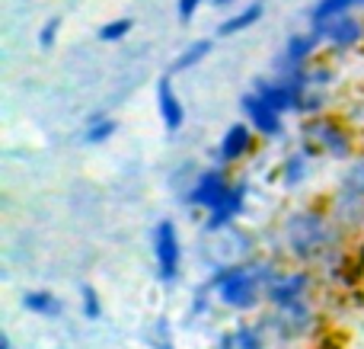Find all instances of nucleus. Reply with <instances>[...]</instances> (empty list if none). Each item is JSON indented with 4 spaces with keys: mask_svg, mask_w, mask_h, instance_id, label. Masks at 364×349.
I'll use <instances>...</instances> for the list:
<instances>
[{
    "mask_svg": "<svg viewBox=\"0 0 364 349\" xmlns=\"http://www.w3.org/2000/svg\"><path fill=\"white\" fill-rule=\"evenodd\" d=\"M58 32H61V16L45 19L42 29H38V48H51L58 42Z\"/></svg>",
    "mask_w": 364,
    "mask_h": 349,
    "instance_id": "nucleus-23",
    "label": "nucleus"
},
{
    "mask_svg": "<svg viewBox=\"0 0 364 349\" xmlns=\"http://www.w3.org/2000/svg\"><path fill=\"white\" fill-rule=\"evenodd\" d=\"M132 29H134V19L132 16H119V19L102 23L100 29H96V38H100V42H122Z\"/></svg>",
    "mask_w": 364,
    "mask_h": 349,
    "instance_id": "nucleus-20",
    "label": "nucleus"
},
{
    "mask_svg": "<svg viewBox=\"0 0 364 349\" xmlns=\"http://www.w3.org/2000/svg\"><path fill=\"white\" fill-rule=\"evenodd\" d=\"M240 109H243L246 122L256 128V135H262V138H282V135H284L282 113H278V109H272L269 103L256 93V90H250V93L240 100Z\"/></svg>",
    "mask_w": 364,
    "mask_h": 349,
    "instance_id": "nucleus-6",
    "label": "nucleus"
},
{
    "mask_svg": "<svg viewBox=\"0 0 364 349\" xmlns=\"http://www.w3.org/2000/svg\"><path fill=\"white\" fill-rule=\"evenodd\" d=\"M0 349H10V337L6 333H0Z\"/></svg>",
    "mask_w": 364,
    "mask_h": 349,
    "instance_id": "nucleus-29",
    "label": "nucleus"
},
{
    "mask_svg": "<svg viewBox=\"0 0 364 349\" xmlns=\"http://www.w3.org/2000/svg\"><path fill=\"white\" fill-rule=\"evenodd\" d=\"M23 305H26V311L38 314V318H61V301L51 292H29L23 298Z\"/></svg>",
    "mask_w": 364,
    "mask_h": 349,
    "instance_id": "nucleus-17",
    "label": "nucleus"
},
{
    "mask_svg": "<svg viewBox=\"0 0 364 349\" xmlns=\"http://www.w3.org/2000/svg\"><path fill=\"white\" fill-rule=\"evenodd\" d=\"M246 183L243 179H233L230 189H227V196L220 199L214 209H208V222L205 228L208 231H220V228H230L233 222H237L240 215H243V205H246Z\"/></svg>",
    "mask_w": 364,
    "mask_h": 349,
    "instance_id": "nucleus-9",
    "label": "nucleus"
},
{
    "mask_svg": "<svg viewBox=\"0 0 364 349\" xmlns=\"http://www.w3.org/2000/svg\"><path fill=\"white\" fill-rule=\"evenodd\" d=\"M265 6L259 4V0H252V4H246L243 10H233L230 16L224 19V23L218 26V36L220 38H230V36H240V32H246L250 26H256L259 19H262Z\"/></svg>",
    "mask_w": 364,
    "mask_h": 349,
    "instance_id": "nucleus-14",
    "label": "nucleus"
},
{
    "mask_svg": "<svg viewBox=\"0 0 364 349\" xmlns=\"http://www.w3.org/2000/svg\"><path fill=\"white\" fill-rule=\"evenodd\" d=\"M361 10H364V6H361Z\"/></svg>",
    "mask_w": 364,
    "mask_h": 349,
    "instance_id": "nucleus-31",
    "label": "nucleus"
},
{
    "mask_svg": "<svg viewBox=\"0 0 364 349\" xmlns=\"http://www.w3.org/2000/svg\"><path fill=\"white\" fill-rule=\"evenodd\" d=\"M301 135H304V141H310L314 147L333 154L336 160H346L348 154H352V138H348L346 125L329 119V115H314V119H307Z\"/></svg>",
    "mask_w": 364,
    "mask_h": 349,
    "instance_id": "nucleus-4",
    "label": "nucleus"
},
{
    "mask_svg": "<svg viewBox=\"0 0 364 349\" xmlns=\"http://www.w3.org/2000/svg\"><path fill=\"white\" fill-rule=\"evenodd\" d=\"M154 260H157V273L164 282L179 279L182 247H179V231L173 222H157V228H154Z\"/></svg>",
    "mask_w": 364,
    "mask_h": 349,
    "instance_id": "nucleus-5",
    "label": "nucleus"
},
{
    "mask_svg": "<svg viewBox=\"0 0 364 349\" xmlns=\"http://www.w3.org/2000/svg\"><path fill=\"white\" fill-rule=\"evenodd\" d=\"M307 77H310V87H329L333 83V71L329 68H310Z\"/></svg>",
    "mask_w": 364,
    "mask_h": 349,
    "instance_id": "nucleus-26",
    "label": "nucleus"
},
{
    "mask_svg": "<svg viewBox=\"0 0 364 349\" xmlns=\"http://www.w3.org/2000/svg\"><path fill=\"white\" fill-rule=\"evenodd\" d=\"M220 349H237V337H233V333H224V337H220Z\"/></svg>",
    "mask_w": 364,
    "mask_h": 349,
    "instance_id": "nucleus-27",
    "label": "nucleus"
},
{
    "mask_svg": "<svg viewBox=\"0 0 364 349\" xmlns=\"http://www.w3.org/2000/svg\"><path fill=\"white\" fill-rule=\"evenodd\" d=\"M211 48H214L211 38H195L192 45H186V48H182L179 55H176V61L170 64V74H182V71L198 68V64L205 61L208 55H211Z\"/></svg>",
    "mask_w": 364,
    "mask_h": 349,
    "instance_id": "nucleus-15",
    "label": "nucleus"
},
{
    "mask_svg": "<svg viewBox=\"0 0 364 349\" xmlns=\"http://www.w3.org/2000/svg\"><path fill=\"white\" fill-rule=\"evenodd\" d=\"M80 298H83V318L100 321V318H102V301H100V292H96L93 286H83Z\"/></svg>",
    "mask_w": 364,
    "mask_h": 349,
    "instance_id": "nucleus-22",
    "label": "nucleus"
},
{
    "mask_svg": "<svg viewBox=\"0 0 364 349\" xmlns=\"http://www.w3.org/2000/svg\"><path fill=\"white\" fill-rule=\"evenodd\" d=\"M115 132H119V122H115V119H109L106 113H96L93 119H90L87 135H83V138H87L90 145H102V141H109Z\"/></svg>",
    "mask_w": 364,
    "mask_h": 349,
    "instance_id": "nucleus-18",
    "label": "nucleus"
},
{
    "mask_svg": "<svg viewBox=\"0 0 364 349\" xmlns=\"http://www.w3.org/2000/svg\"><path fill=\"white\" fill-rule=\"evenodd\" d=\"M252 138H256V128H252L250 122H233L224 132L220 147H218L220 164H237V160H243L246 154L252 151Z\"/></svg>",
    "mask_w": 364,
    "mask_h": 349,
    "instance_id": "nucleus-12",
    "label": "nucleus"
},
{
    "mask_svg": "<svg viewBox=\"0 0 364 349\" xmlns=\"http://www.w3.org/2000/svg\"><path fill=\"white\" fill-rule=\"evenodd\" d=\"M237 0H211V6H218V10H227V6H233Z\"/></svg>",
    "mask_w": 364,
    "mask_h": 349,
    "instance_id": "nucleus-28",
    "label": "nucleus"
},
{
    "mask_svg": "<svg viewBox=\"0 0 364 349\" xmlns=\"http://www.w3.org/2000/svg\"><path fill=\"white\" fill-rule=\"evenodd\" d=\"M323 36V45L336 51H346V48H355V45L364 38V23L352 13H342V16L329 19V23H320L316 26Z\"/></svg>",
    "mask_w": 364,
    "mask_h": 349,
    "instance_id": "nucleus-7",
    "label": "nucleus"
},
{
    "mask_svg": "<svg viewBox=\"0 0 364 349\" xmlns=\"http://www.w3.org/2000/svg\"><path fill=\"white\" fill-rule=\"evenodd\" d=\"M326 100H329L326 87H307V93H304L297 115H307V119H314V115H320L323 109H326Z\"/></svg>",
    "mask_w": 364,
    "mask_h": 349,
    "instance_id": "nucleus-21",
    "label": "nucleus"
},
{
    "mask_svg": "<svg viewBox=\"0 0 364 349\" xmlns=\"http://www.w3.org/2000/svg\"><path fill=\"white\" fill-rule=\"evenodd\" d=\"M288 250L301 263H323L333 250H339V231L320 212H297L284 224Z\"/></svg>",
    "mask_w": 364,
    "mask_h": 349,
    "instance_id": "nucleus-2",
    "label": "nucleus"
},
{
    "mask_svg": "<svg viewBox=\"0 0 364 349\" xmlns=\"http://www.w3.org/2000/svg\"><path fill=\"white\" fill-rule=\"evenodd\" d=\"M355 6H364V0H320V4L310 10V26L329 23V19L342 16V13H352Z\"/></svg>",
    "mask_w": 364,
    "mask_h": 349,
    "instance_id": "nucleus-16",
    "label": "nucleus"
},
{
    "mask_svg": "<svg viewBox=\"0 0 364 349\" xmlns=\"http://www.w3.org/2000/svg\"><path fill=\"white\" fill-rule=\"evenodd\" d=\"M233 337H237V349H262V333L256 327H240L233 330Z\"/></svg>",
    "mask_w": 364,
    "mask_h": 349,
    "instance_id": "nucleus-24",
    "label": "nucleus"
},
{
    "mask_svg": "<svg viewBox=\"0 0 364 349\" xmlns=\"http://www.w3.org/2000/svg\"><path fill=\"white\" fill-rule=\"evenodd\" d=\"M310 324H314V311L307 308V301L282 305L275 314H272V327H275L278 337H284V340L307 333V330H310Z\"/></svg>",
    "mask_w": 364,
    "mask_h": 349,
    "instance_id": "nucleus-11",
    "label": "nucleus"
},
{
    "mask_svg": "<svg viewBox=\"0 0 364 349\" xmlns=\"http://www.w3.org/2000/svg\"><path fill=\"white\" fill-rule=\"evenodd\" d=\"M227 189H230V177L218 167H211V170H201L195 177L192 189H188V202L198 205V209H214L227 196Z\"/></svg>",
    "mask_w": 364,
    "mask_h": 349,
    "instance_id": "nucleus-8",
    "label": "nucleus"
},
{
    "mask_svg": "<svg viewBox=\"0 0 364 349\" xmlns=\"http://www.w3.org/2000/svg\"><path fill=\"white\" fill-rule=\"evenodd\" d=\"M205 6V0H176V16H179V23H192L195 19V13Z\"/></svg>",
    "mask_w": 364,
    "mask_h": 349,
    "instance_id": "nucleus-25",
    "label": "nucleus"
},
{
    "mask_svg": "<svg viewBox=\"0 0 364 349\" xmlns=\"http://www.w3.org/2000/svg\"><path fill=\"white\" fill-rule=\"evenodd\" d=\"M307 160H310L307 151L291 154V157L284 160V164H282V179H284V186H301L304 179H307Z\"/></svg>",
    "mask_w": 364,
    "mask_h": 349,
    "instance_id": "nucleus-19",
    "label": "nucleus"
},
{
    "mask_svg": "<svg viewBox=\"0 0 364 349\" xmlns=\"http://www.w3.org/2000/svg\"><path fill=\"white\" fill-rule=\"evenodd\" d=\"M333 218L342 228H358V224H364V157L348 164L346 177L339 183V192L333 199Z\"/></svg>",
    "mask_w": 364,
    "mask_h": 349,
    "instance_id": "nucleus-3",
    "label": "nucleus"
},
{
    "mask_svg": "<svg viewBox=\"0 0 364 349\" xmlns=\"http://www.w3.org/2000/svg\"><path fill=\"white\" fill-rule=\"evenodd\" d=\"M310 286H314L310 273H278L275 279L269 282V288H265V298H269L275 308L294 305V301H304V298H307Z\"/></svg>",
    "mask_w": 364,
    "mask_h": 349,
    "instance_id": "nucleus-10",
    "label": "nucleus"
},
{
    "mask_svg": "<svg viewBox=\"0 0 364 349\" xmlns=\"http://www.w3.org/2000/svg\"><path fill=\"white\" fill-rule=\"evenodd\" d=\"M157 109H160V119H164L166 132L176 135L182 128V122H186V109H182L179 93L173 90V74L160 77V83H157Z\"/></svg>",
    "mask_w": 364,
    "mask_h": 349,
    "instance_id": "nucleus-13",
    "label": "nucleus"
},
{
    "mask_svg": "<svg viewBox=\"0 0 364 349\" xmlns=\"http://www.w3.org/2000/svg\"><path fill=\"white\" fill-rule=\"evenodd\" d=\"M164 349H170V346H166V343H164Z\"/></svg>",
    "mask_w": 364,
    "mask_h": 349,
    "instance_id": "nucleus-30",
    "label": "nucleus"
},
{
    "mask_svg": "<svg viewBox=\"0 0 364 349\" xmlns=\"http://www.w3.org/2000/svg\"><path fill=\"white\" fill-rule=\"evenodd\" d=\"M275 276H278V269L272 263H230L220 273H214L211 286L218 288V298L227 308L252 311Z\"/></svg>",
    "mask_w": 364,
    "mask_h": 349,
    "instance_id": "nucleus-1",
    "label": "nucleus"
}]
</instances>
